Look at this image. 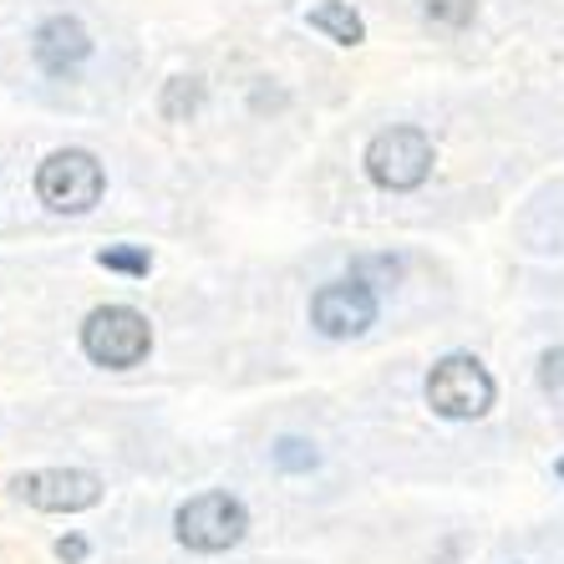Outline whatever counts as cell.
<instances>
[{"label":"cell","instance_id":"1","mask_svg":"<svg viewBox=\"0 0 564 564\" xmlns=\"http://www.w3.org/2000/svg\"><path fill=\"white\" fill-rule=\"evenodd\" d=\"M82 351L107 371H128V367H138V361H148V351H153V326H148V315L132 311V305H97V311L82 321Z\"/></svg>","mask_w":564,"mask_h":564},{"label":"cell","instance_id":"2","mask_svg":"<svg viewBox=\"0 0 564 564\" xmlns=\"http://www.w3.org/2000/svg\"><path fill=\"white\" fill-rule=\"evenodd\" d=\"M107 178L87 148H62L36 169V194L52 214H87L102 198Z\"/></svg>","mask_w":564,"mask_h":564},{"label":"cell","instance_id":"3","mask_svg":"<svg viewBox=\"0 0 564 564\" xmlns=\"http://www.w3.org/2000/svg\"><path fill=\"white\" fill-rule=\"evenodd\" d=\"M427 402L447 422H473L494 408V377L484 371L478 356H443L427 377Z\"/></svg>","mask_w":564,"mask_h":564},{"label":"cell","instance_id":"4","mask_svg":"<svg viewBox=\"0 0 564 564\" xmlns=\"http://www.w3.org/2000/svg\"><path fill=\"white\" fill-rule=\"evenodd\" d=\"M173 529H178V544H184V550L224 554L245 539L250 513H245V503H239L235 494H198V499H188L184 509H178Z\"/></svg>","mask_w":564,"mask_h":564},{"label":"cell","instance_id":"5","mask_svg":"<svg viewBox=\"0 0 564 564\" xmlns=\"http://www.w3.org/2000/svg\"><path fill=\"white\" fill-rule=\"evenodd\" d=\"M367 173L377 188L408 194V188L427 184L433 173V143L422 128H387L367 143Z\"/></svg>","mask_w":564,"mask_h":564},{"label":"cell","instance_id":"6","mask_svg":"<svg viewBox=\"0 0 564 564\" xmlns=\"http://www.w3.org/2000/svg\"><path fill=\"white\" fill-rule=\"evenodd\" d=\"M311 321L321 336L330 341H351V336H367L377 326V290L367 280H330L311 295Z\"/></svg>","mask_w":564,"mask_h":564},{"label":"cell","instance_id":"7","mask_svg":"<svg viewBox=\"0 0 564 564\" xmlns=\"http://www.w3.org/2000/svg\"><path fill=\"white\" fill-rule=\"evenodd\" d=\"M15 499L41 513H82L102 499V478L87 468H36L15 478Z\"/></svg>","mask_w":564,"mask_h":564},{"label":"cell","instance_id":"8","mask_svg":"<svg viewBox=\"0 0 564 564\" xmlns=\"http://www.w3.org/2000/svg\"><path fill=\"white\" fill-rule=\"evenodd\" d=\"M31 52H36L41 72H52V77H66V72H77L87 56H93V36L82 21L72 15H52V21H41L36 41H31Z\"/></svg>","mask_w":564,"mask_h":564},{"label":"cell","instance_id":"9","mask_svg":"<svg viewBox=\"0 0 564 564\" xmlns=\"http://www.w3.org/2000/svg\"><path fill=\"white\" fill-rule=\"evenodd\" d=\"M311 26L321 31V36H330L336 46H361V41H367V21H361L346 0H321L311 11Z\"/></svg>","mask_w":564,"mask_h":564},{"label":"cell","instance_id":"10","mask_svg":"<svg viewBox=\"0 0 564 564\" xmlns=\"http://www.w3.org/2000/svg\"><path fill=\"white\" fill-rule=\"evenodd\" d=\"M97 264H102V270H118V275L143 280L148 270H153V254L138 250V245H107V250H97Z\"/></svg>","mask_w":564,"mask_h":564},{"label":"cell","instance_id":"11","mask_svg":"<svg viewBox=\"0 0 564 564\" xmlns=\"http://www.w3.org/2000/svg\"><path fill=\"white\" fill-rule=\"evenodd\" d=\"M422 15L443 31H463L478 15V0H422Z\"/></svg>","mask_w":564,"mask_h":564},{"label":"cell","instance_id":"12","mask_svg":"<svg viewBox=\"0 0 564 564\" xmlns=\"http://www.w3.org/2000/svg\"><path fill=\"white\" fill-rule=\"evenodd\" d=\"M204 102V87H198V77H173L169 87H163V118H188L194 107Z\"/></svg>","mask_w":564,"mask_h":564},{"label":"cell","instance_id":"13","mask_svg":"<svg viewBox=\"0 0 564 564\" xmlns=\"http://www.w3.org/2000/svg\"><path fill=\"white\" fill-rule=\"evenodd\" d=\"M275 463L285 473H311L315 468V447L301 443V437H280V443H275Z\"/></svg>","mask_w":564,"mask_h":564},{"label":"cell","instance_id":"14","mask_svg":"<svg viewBox=\"0 0 564 564\" xmlns=\"http://www.w3.org/2000/svg\"><path fill=\"white\" fill-rule=\"evenodd\" d=\"M539 387L550 397H564V346L544 351V361H539Z\"/></svg>","mask_w":564,"mask_h":564},{"label":"cell","instance_id":"15","mask_svg":"<svg viewBox=\"0 0 564 564\" xmlns=\"http://www.w3.org/2000/svg\"><path fill=\"white\" fill-rule=\"evenodd\" d=\"M56 560H62V564H82V560H87V539H77V534L56 539Z\"/></svg>","mask_w":564,"mask_h":564},{"label":"cell","instance_id":"16","mask_svg":"<svg viewBox=\"0 0 564 564\" xmlns=\"http://www.w3.org/2000/svg\"><path fill=\"white\" fill-rule=\"evenodd\" d=\"M560 478H564V458H560Z\"/></svg>","mask_w":564,"mask_h":564}]
</instances>
